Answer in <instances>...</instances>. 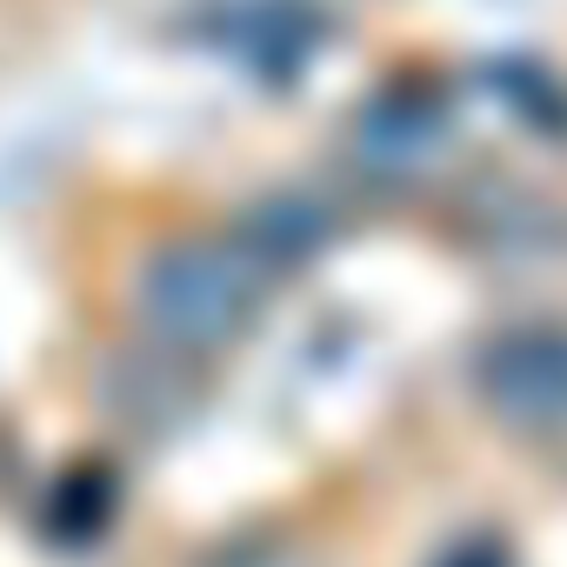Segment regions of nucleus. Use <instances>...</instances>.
Listing matches in <instances>:
<instances>
[{
	"label": "nucleus",
	"mask_w": 567,
	"mask_h": 567,
	"mask_svg": "<svg viewBox=\"0 0 567 567\" xmlns=\"http://www.w3.org/2000/svg\"><path fill=\"white\" fill-rule=\"evenodd\" d=\"M321 214L301 200H267L227 234H181L147 254L141 267V321L161 348L220 354L234 348L267 295L280 288L301 254H315Z\"/></svg>",
	"instance_id": "1"
},
{
	"label": "nucleus",
	"mask_w": 567,
	"mask_h": 567,
	"mask_svg": "<svg viewBox=\"0 0 567 567\" xmlns=\"http://www.w3.org/2000/svg\"><path fill=\"white\" fill-rule=\"evenodd\" d=\"M474 388L487 414L514 434H567V328L520 321L481 341Z\"/></svg>",
	"instance_id": "2"
},
{
	"label": "nucleus",
	"mask_w": 567,
	"mask_h": 567,
	"mask_svg": "<svg viewBox=\"0 0 567 567\" xmlns=\"http://www.w3.org/2000/svg\"><path fill=\"white\" fill-rule=\"evenodd\" d=\"M441 567H507V554H501V547H487V540H467V547H454Z\"/></svg>",
	"instance_id": "4"
},
{
	"label": "nucleus",
	"mask_w": 567,
	"mask_h": 567,
	"mask_svg": "<svg viewBox=\"0 0 567 567\" xmlns=\"http://www.w3.org/2000/svg\"><path fill=\"white\" fill-rule=\"evenodd\" d=\"M447 141V107L427 87H394L381 101H368L361 127H354V154L374 181H408L421 174Z\"/></svg>",
	"instance_id": "3"
}]
</instances>
